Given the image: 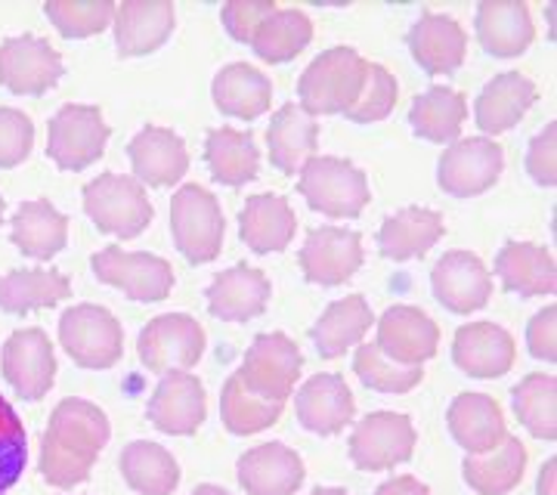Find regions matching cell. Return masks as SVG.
Returning a JSON list of instances; mask_svg holds the SVG:
<instances>
[{"label": "cell", "instance_id": "obj_1", "mask_svg": "<svg viewBox=\"0 0 557 495\" xmlns=\"http://www.w3.org/2000/svg\"><path fill=\"white\" fill-rule=\"evenodd\" d=\"M109 436V418L97 403L78 396L62 399L44 431L40 477L57 490H75L87 483Z\"/></svg>", "mask_w": 557, "mask_h": 495}, {"label": "cell", "instance_id": "obj_2", "mask_svg": "<svg viewBox=\"0 0 557 495\" xmlns=\"http://www.w3.org/2000/svg\"><path fill=\"white\" fill-rule=\"evenodd\" d=\"M366 60L354 47H332L307 65L298 81L300 109L313 115H344L362 90Z\"/></svg>", "mask_w": 557, "mask_h": 495}, {"label": "cell", "instance_id": "obj_3", "mask_svg": "<svg viewBox=\"0 0 557 495\" xmlns=\"http://www.w3.org/2000/svg\"><path fill=\"white\" fill-rule=\"evenodd\" d=\"M300 196L307 205L332 220L359 218L369 205V180L354 161L335 156H313L300 168Z\"/></svg>", "mask_w": 557, "mask_h": 495}, {"label": "cell", "instance_id": "obj_4", "mask_svg": "<svg viewBox=\"0 0 557 495\" xmlns=\"http://www.w3.org/2000/svg\"><path fill=\"white\" fill-rule=\"evenodd\" d=\"M84 211L100 233L119 238H137L152 223V201L137 177L100 174L84 186Z\"/></svg>", "mask_w": 557, "mask_h": 495}, {"label": "cell", "instance_id": "obj_5", "mask_svg": "<svg viewBox=\"0 0 557 495\" xmlns=\"http://www.w3.org/2000/svg\"><path fill=\"white\" fill-rule=\"evenodd\" d=\"M171 233L174 245L189 263H211L218 260L226 236V223L218 198L199 183L180 186L171 198Z\"/></svg>", "mask_w": 557, "mask_h": 495}, {"label": "cell", "instance_id": "obj_6", "mask_svg": "<svg viewBox=\"0 0 557 495\" xmlns=\"http://www.w3.org/2000/svg\"><path fill=\"white\" fill-rule=\"evenodd\" d=\"M60 344L81 369H112L124 354V329L106 307L78 304L60 319Z\"/></svg>", "mask_w": 557, "mask_h": 495}, {"label": "cell", "instance_id": "obj_7", "mask_svg": "<svg viewBox=\"0 0 557 495\" xmlns=\"http://www.w3.org/2000/svg\"><path fill=\"white\" fill-rule=\"evenodd\" d=\"M109 124L102 121L100 106H62L47 127V156L62 171H84L102 159L109 143Z\"/></svg>", "mask_w": 557, "mask_h": 495}, {"label": "cell", "instance_id": "obj_8", "mask_svg": "<svg viewBox=\"0 0 557 495\" xmlns=\"http://www.w3.org/2000/svg\"><path fill=\"white\" fill-rule=\"evenodd\" d=\"M90 267H94V276L100 282L115 285L131 300H139V304H159L174 288V270L159 255L124 251L119 245H109L100 255L90 258Z\"/></svg>", "mask_w": 557, "mask_h": 495}, {"label": "cell", "instance_id": "obj_9", "mask_svg": "<svg viewBox=\"0 0 557 495\" xmlns=\"http://www.w3.org/2000/svg\"><path fill=\"white\" fill-rule=\"evenodd\" d=\"M137 354L149 372H186L205 354V329L186 313H164L139 332Z\"/></svg>", "mask_w": 557, "mask_h": 495}, {"label": "cell", "instance_id": "obj_10", "mask_svg": "<svg viewBox=\"0 0 557 495\" xmlns=\"http://www.w3.org/2000/svg\"><path fill=\"white\" fill-rule=\"evenodd\" d=\"M300 366H304V357H300L298 344L282 332H270V335L255 337L236 375L260 399L285 403L298 384Z\"/></svg>", "mask_w": 557, "mask_h": 495}, {"label": "cell", "instance_id": "obj_11", "mask_svg": "<svg viewBox=\"0 0 557 495\" xmlns=\"http://www.w3.org/2000/svg\"><path fill=\"white\" fill-rule=\"evenodd\" d=\"M502 168H505V152L496 139H458L440 156L437 183L446 196L474 198L496 186Z\"/></svg>", "mask_w": 557, "mask_h": 495}, {"label": "cell", "instance_id": "obj_12", "mask_svg": "<svg viewBox=\"0 0 557 495\" xmlns=\"http://www.w3.org/2000/svg\"><path fill=\"white\" fill-rule=\"evenodd\" d=\"M416 453L412 418L397 412H372L359 421L350 436V458L359 471H387L409 461Z\"/></svg>", "mask_w": 557, "mask_h": 495}, {"label": "cell", "instance_id": "obj_13", "mask_svg": "<svg viewBox=\"0 0 557 495\" xmlns=\"http://www.w3.org/2000/svg\"><path fill=\"white\" fill-rule=\"evenodd\" d=\"M62 78V57L50 40L20 35L0 44V84L16 97H44Z\"/></svg>", "mask_w": 557, "mask_h": 495}, {"label": "cell", "instance_id": "obj_14", "mask_svg": "<svg viewBox=\"0 0 557 495\" xmlns=\"http://www.w3.org/2000/svg\"><path fill=\"white\" fill-rule=\"evenodd\" d=\"M0 369L7 384L28 403H38L50 394L57 381V354L44 329H20L7 337Z\"/></svg>", "mask_w": 557, "mask_h": 495}, {"label": "cell", "instance_id": "obj_15", "mask_svg": "<svg viewBox=\"0 0 557 495\" xmlns=\"http://www.w3.org/2000/svg\"><path fill=\"white\" fill-rule=\"evenodd\" d=\"M362 267V238L354 230L322 226L313 230L300 248V270L313 285H344Z\"/></svg>", "mask_w": 557, "mask_h": 495}, {"label": "cell", "instance_id": "obj_16", "mask_svg": "<svg viewBox=\"0 0 557 495\" xmlns=\"http://www.w3.org/2000/svg\"><path fill=\"white\" fill-rule=\"evenodd\" d=\"M431 288L440 304L456 313L468 317L483 310L493 297V276L486 273L483 260L471 251H446L431 273Z\"/></svg>", "mask_w": 557, "mask_h": 495}, {"label": "cell", "instance_id": "obj_17", "mask_svg": "<svg viewBox=\"0 0 557 495\" xmlns=\"http://www.w3.org/2000/svg\"><path fill=\"white\" fill-rule=\"evenodd\" d=\"M379 350L399 366H421L437 357L440 329L418 307L397 304L379 319Z\"/></svg>", "mask_w": 557, "mask_h": 495}, {"label": "cell", "instance_id": "obj_18", "mask_svg": "<svg viewBox=\"0 0 557 495\" xmlns=\"http://www.w3.org/2000/svg\"><path fill=\"white\" fill-rule=\"evenodd\" d=\"M149 421L159 428L161 434L193 436L208 416L205 403V387L196 375L189 372H168L161 378L156 394L146 409Z\"/></svg>", "mask_w": 557, "mask_h": 495}, {"label": "cell", "instance_id": "obj_19", "mask_svg": "<svg viewBox=\"0 0 557 495\" xmlns=\"http://www.w3.org/2000/svg\"><path fill=\"white\" fill-rule=\"evenodd\" d=\"M453 362L465 375L480 381L508 375L515 366V337L496 322L461 325L453 341Z\"/></svg>", "mask_w": 557, "mask_h": 495}, {"label": "cell", "instance_id": "obj_20", "mask_svg": "<svg viewBox=\"0 0 557 495\" xmlns=\"http://www.w3.org/2000/svg\"><path fill=\"white\" fill-rule=\"evenodd\" d=\"M127 156L134 164V174L143 186L168 189L189 171V152L180 134L168 127H143L137 137L127 143Z\"/></svg>", "mask_w": 557, "mask_h": 495}, {"label": "cell", "instance_id": "obj_21", "mask_svg": "<svg viewBox=\"0 0 557 495\" xmlns=\"http://www.w3.org/2000/svg\"><path fill=\"white\" fill-rule=\"evenodd\" d=\"M115 44L121 57L156 53L174 35V3L171 0H124L115 7Z\"/></svg>", "mask_w": 557, "mask_h": 495}, {"label": "cell", "instance_id": "obj_22", "mask_svg": "<svg viewBox=\"0 0 557 495\" xmlns=\"http://www.w3.org/2000/svg\"><path fill=\"white\" fill-rule=\"evenodd\" d=\"M239 486L248 495H295L304 483V461L282 443H263L239 458Z\"/></svg>", "mask_w": 557, "mask_h": 495}, {"label": "cell", "instance_id": "obj_23", "mask_svg": "<svg viewBox=\"0 0 557 495\" xmlns=\"http://www.w3.org/2000/svg\"><path fill=\"white\" fill-rule=\"evenodd\" d=\"M270 295H273L270 279L255 267L239 263L233 270L218 273L205 297H208L211 317L223 319V322H248V319H258L267 310Z\"/></svg>", "mask_w": 557, "mask_h": 495}, {"label": "cell", "instance_id": "obj_24", "mask_svg": "<svg viewBox=\"0 0 557 495\" xmlns=\"http://www.w3.org/2000/svg\"><path fill=\"white\" fill-rule=\"evenodd\" d=\"M298 421L319 436L341 434L357 412L354 394L341 375H313L298 391Z\"/></svg>", "mask_w": 557, "mask_h": 495}, {"label": "cell", "instance_id": "obj_25", "mask_svg": "<svg viewBox=\"0 0 557 495\" xmlns=\"http://www.w3.org/2000/svg\"><path fill=\"white\" fill-rule=\"evenodd\" d=\"M478 38L490 57H498V60L520 57L536 38L530 7L520 0H480Z\"/></svg>", "mask_w": 557, "mask_h": 495}, {"label": "cell", "instance_id": "obj_26", "mask_svg": "<svg viewBox=\"0 0 557 495\" xmlns=\"http://www.w3.org/2000/svg\"><path fill=\"white\" fill-rule=\"evenodd\" d=\"M446 428L468 456H483L508 436L498 403L486 394H458L446 412Z\"/></svg>", "mask_w": 557, "mask_h": 495}, {"label": "cell", "instance_id": "obj_27", "mask_svg": "<svg viewBox=\"0 0 557 495\" xmlns=\"http://www.w3.org/2000/svg\"><path fill=\"white\" fill-rule=\"evenodd\" d=\"M409 50L428 75H453L465 62L468 35L456 20L440 13H421V20L409 28Z\"/></svg>", "mask_w": 557, "mask_h": 495}, {"label": "cell", "instance_id": "obj_28", "mask_svg": "<svg viewBox=\"0 0 557 495\" xmlns=\"http://www.w3.org/2000/svg\"><path fill=\"white\" fill-rule=\"evenodd\" d=\"M496 273L505 292L520 297L555 295L557 288L555 258L536 242H505L496 258Z\"/></svg>", "mask_w": 557, "mask_h": 495}, {"label": "cell", "instance_id": "obj_29", "mask_svg": "<svg viewBox=\"0 0 557 495\" xmlns=\"http://www.w3.org/2000/svg\"><path fill=\"white\" fill-rule=\"evenodd\" d=\"M539 99L536 84L520 72H505L480 90L474 119L483 134H505L518 124Z\"/></svg>", "mask_w": 557, "mask_h": 495}, {"label": "cell", "instance_id": "obj_30", "mask_svg": "<svg viewBox=\"0 0 557 495\" xmlns=\"http://www.w3.org/2000/svg\"><path fill=\"white\" fill-rule=\"evenodd\" d=\"M298 220L292 205L282 196L260 193L248 198L239 214V238L255 255H273L292 245Z\"/></svg>", "mask_w": 557, "mask_h": 495}, {"label": "cell", "instance_id": "obj_31", "mask_svg": "<svg viewBox=\"0 0 557 495\" xmlns=\"http://www.w3.org/2000/svg\"><path fill=\"white\" fill-rule=\"evenodd\" d=\"M211 94H214V106L226 119L255 121L273 106V84L260 69L248 65V62L223 65L214 78Z\"/></svg>", "mask_w": 557, "mask_h": 495}, {"label": "cell", "instance_id": "obj_32", "mask_svg": "<svg viewBox=\"0 0 557 495\" xmlns=\"http://www.w3.org/2000/svg\"><path fill=\"white\" fill-rule=\"evenodd\" d=\"M319 139L317 119H310L300 106L288 102L282 106L267 131V146H270V161L285 177L300 174V168L313 159Z\"/></svg>", "mask_w": 557, "mask_h": 495}, {"label": "cell", "instance_id": "obj_33", "mask_svg": "<svg viewBox=\"0 0 557 495\" xmlns=\"http://www.w3.org/2000/svg\"><path fill=\"white\" fill-rule=\"evenodd\" d=\"M446 233V223L431 208H403L381 223L379 251L387 260L424 258Z\"/></svg>", "mask_w": 557, "mask_h": 495}, {"label": "cell", "instance_id": "obj_34", "mask_svg": "<svg viewBox=\"0 0 557 495\" xmlns=\"http://www.w3.org/2000/svg\"><path fill=\"white\" fill-rule=\"evenodd\" d=\"M372 307L362 295L341 297L335 304L325 307V313L319 317L313 325V344H317V354L322 359H338L344 357L350 347H359L366 332L372 329Z\"/></svg>", "mask_w": 557, "mask_h": 495}, {"label": "cell", "instance_id": "obj_35", "mask_svg": "<svg viewBox=\"0 0 557 495\" xmlns=\"http://www.w3.org/2000/svg\"><path fill=\"white\" fill-rule=\"evenodd\" d=\"M10 236L22 255L35 260H53L69 242V220L50 201L35 198L20 205Z\"/></svg>", "mask_w": 557, "mask_h": 495}, {"label": "cell", "instance_id": "obj_36", "mask_svg": "<svg viewBox=\"0 0 557 495\" xmlns=\"http://www.w3.org/2000/svg\"><path fill=\"white\" fill-rule=\"evenodd\" d=\"M205 164H208L211 177L223 183V186H245V183H251L260 171L258 143L251 137V131H233V127L208 131Z\"/></svg>", "mask_w": 557, "mask_h": 495}, {"label": "cell", "instance_id": "obj_37", "mask_svg": "<svg viewBox=\"0 0 557 495\" xmlns=\"http://www.w3.org/2000/svg\"><path fill=\"white\" fill-rule=\"evenodd\" d=\"M523 468H527V446L511 434L496 449L483 456H468L461 465L465 483L478 495H508L523 480Z\"/></svg>", "mask_w": 557, "mask_h": 495}, {"label": "cell", "instance_id": "obj_38", "mask_svg": "<svg viewBox=\"0 0 557 495\" xmlns=\"http://www.w3.org/2000/svg\"><path fill=\"white\" fill-rule=\"evenodd\" d=\"M65 297H72V285L57 270H13L0 279V313L10 317L57 307Z\"/></svg>", "mask_w": 557, "mask_h": 495}, {"label": "cell", "instance_id": "obj_39", "mask_svg": "<svg viewBox=\"0 0 557 495\" xmlns=\"http://www.w3.org/2000/svg\"><path fill=\"white\" fill-rule=\"evenodd\" d=\"M124 483L139 495H171L180 486V465L159 443L134 440L121 453Z\"/></svg>", "mask_w": 557, "mask_h": 495}, {"label": "cell", "instance_id": "obj_40", "mask_svg": "<svg viewBox=\"0 0 557 495\" xmlns=\"http://www.w3.org/2000/svg\"><path fill=\"white\" fill-rule=\"evenodd\" d=\"M468 115V102L453 87H431L416 97L409 109V124L416 137L428 143H453L461 134V124Z\"/></svg>", "mask_w": 557, "mask_h": 495}, {"label": "cell", "instance_id": "obj_41", "mask_svg": "<svg viewBox=\"0 0 557 495\" xmlns=\"http://www.w3.org/2000/svg\"><path fill=\"white\" fill-rule=\"evenodd\" d=\"M285 403H273V399H260L255 396L239 375H230L220 394V416H223V428L236 436H251L273 428L282 418Z\"/></svg>", "mask_w": 557, "mask_h": 495}, {"label": "cell", "instance_id": "obj_42", "mask_svg": "<svg viewBox=\"0 0 557 495\" xmlns=\"http://www.w3.org/2000/svg\"><path fill=\"white\" fill-rule=\"evenodd\" d=\"M511 403L518 412L520 424L536 440H557V378L545 372L520 378V384L511 391Z\"/></svg>", "mask_w": 557, "mask_h": 495}, {"label": "cell", "instance_id": "obj_43", "mask_svg": "<svg viewBox=\"0 0 557 495\" xmlns=\"http://www.w3.org/2000/svg\"><path fill=\"white\" fill-rule=\"evenodd\" d=\"M313 40V22L307 20V13L300 10H276L270 20L260 25L258 38H255V53L263 62H292L300 50H307V44Z\"/></svg>", "mask_w": 557, "mask_h": 495}, {"label": "cell", "instance_id": "obj_44", "mask_svg": "<svg viewBox=\"0 0 557 495\" xmlns=\"http://www.w3.org/2000/svg\"><path fill=\"white\" fill-rule=\"evenodd\" d=\"M354 372L369 391H379V394H409L424 378L421 366H399L381 354L379 344H359Z\"/></svg>", "mask_w": 557, "mask_h": 495}, {"label": "cell", "instance_id": "obj_45", "mask_svg": "<svg viewBox=\"0 0 557 495\" xmlns=\"http://www.w3.org/2000/svg\"><path fill=\"white\" fill-rule=\"evenodd\" d=\"M47 20L57 25L62 38H94L115 20V3L109 0H47Z\"/></svg>", "mask_w": 557, "mask_h": 495}, {"label": "cell", "instance_id": "obj_46", "mask_svg": "<svg viewBox=\"0 0 557 495\" xmlns=\"http://www.w3.org/2000/svg\"><path fill=\"white\" fill-rule=\"evenodd\" d=\"M397 78L379 65V62H366V78H362V90H359L357 102L344 112L347 121L354 124H375V121H384L394 106H397Z\"/></svg>", "mask_w": 557, "mask_h": 495}, {"label": "cell", "instance_id": "obj_47", "mask_svg": "<svg viewBox=\"0 0 557 495\" xmlns=\"http://www.w3.org/2000/svg\"><path fill=\"white\" fill-rule=\"evenodd\" d=\"M28 461V436L16 409L0 396V495L20 483Z\"/></svg>", "mask_w": 557, "mask_h": 495}, {"label": "cell", "instance_id": "obj_48", "mask_svg": "<svg viewBox=\"0 0 557 495\" xmlns=\"http://www.w3.org/2000/svg\"><path fill=\"white\" fill-rule=\"evenodd\" d=\"M32 146H35V124H32V119L20 109L3 106L0 109V171H10V168L22 164L28 159Z\"/></svg>", "mask_w": 557, "mask_h": 495}, {"label": "cell", "instance_id": "obj_49", "mask_svg": "<svg viewBox=\"0 0 557 495\" xmlns=\"http://www.w3.org/2000/svg\"><path fill=\"white\" fill-rule=\"evenodd\" d=\"M276 10L278 7L273 0H233L223 7L220 20H223V28L230 32V38L239 40V44H255L260 25Z\"/></svg>", "mask_w": 557, "mask_h": 495}, {"label": "cell", "instance_id": "obj_50", "mask_svg": "<svg viewBox=\"0 0 557 495\" xmlns=\"http://www.w3.org/2000/svg\"><path fill=\"white\" fill-rule=\"evenodd\" d=\"M557 127L548 124L539 137H533L527 149V174L539 186H555L557 183Z\"/></svg>", "mask_w": 557, "mask_h": 495}, {"label": "cell", "instance_id": "obj_51", "mask_svg": "<svg viewBox=\"0 0 557 495\" xmlns=\"http://www.w3.org/2000/svg\"><path fill=\"white\" fill-rule=\"evenodd\" d=\"M557 310L545 307L527 325V347L542 362H557Z\"/></svg>", "mask_w": 557, "mask_h": 495}, {"label": "cell", "instance_id": "obj_52", "mask_svg": "<svg viewBox=\"0 0 557 495\" xmlns=\"http://www.w3.org/2000/svg\"><path fill=\"white\" fill-rule=\"evenodd\" d=\"M375 495H431V490L416 480V477L403 474V477H394V480H387V483H381Z\"/></svg>", "mask_w": 557, "mask_h": 495}, {"label": "cell", "instance_id": "obj_53", "mask_svg": "<svg viewBox=\"0 0 557 495\" xmlns=\"http://www.w3.org/2000/svg\"><path fill=\"white\" fill-rule=\"evenodd\" d=\"M555 471L557 461L555 458H548V461L542 465V474H539V495H555Z\"/></svg>", "mask_w": 557, "mask_h": 495}, {"label": "cell", "instance_id": "obj_54", "mask_svg": "<svg viewBox=\"0 0 557 495\" xmlns=\"http://www.w3.org/2000/svg\"><path fill=\"white\" fill-rule=\"evenodd\" d=\"M193 495H230V493H226V490H220V486H214V483H201V486L193 490Z\"/></svg>", "mask_w": 557, "mask_h": 495}, {"label": "cell", "instance_id": "obj_55", "mask_svg": "<svg viewBox=\"0 0 557 495\" xmlns=\"http://www.w3.org/2000/svg\"><path fill=\"white\" fill-rule=\"evenodd\" d=\"M310 495H347L344 490H335V486H319V490H313Z\"/></svg>", "mask_w": 557, "mask_h": 495}, {"label": "cell", "instance_id": "obj_56", "mask_svg": "<svg viewBox=\"0 0 557 495\" xmlns=\"http://www.w3.org/2000/svg\"><path fill=\"white\" fill-rule=\"evenodd\" d=\"M3 208H7V201L0 198V220H3Z\"/></svg>", "mask_w": 557, "mask_h": 495}]
</instances>
